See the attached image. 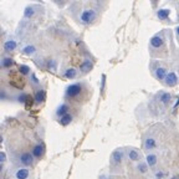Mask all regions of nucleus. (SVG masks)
<instances>
[{
  "mask_svg": "<svg viewBox=\"0 0 179 179\" xmlns=\"http://www.w3.org/2000/svg\"><path fill=\"white\" fill-rule=\"evenodd\" d=\"M97 19V9L92 6H85L82 10H80L78 14V22L82 25H90Z\"/></svg>",
  "mask_w": 179,
  "mask_h": 179,
  "instance_id": "f257e3e1",
  "label": "nucleus"
},
{
  "mask_svg": "<svg viewBox=\"0 0 179 179\" xmlns=\"http://www.w3.org/2000/svg\"><path fill=\"white\" fill-rule=\"evenodd\" d=\"M83 92V83L82 82H75L67 86L65 91V98L70 101H76L81 97Z\"/></svg>",
  "mask_w": 179,
  "mask_h": 179,
  "instance_id": "f03ea898",
  "label": "nucleus"
},
{
  "mask_svg": "<svg viewBox=\"0 0 179 179\" xmlns=\"http://www.w3.org/2000/svg\"><path fill=\"white\" fill-rule=\"evenodd\" d=\"M149 47H151L152 52H157L159 50H162L165 54V39L163 34H157L154 35L151 41H149Z\"/></svg>",
  "mask_w": 179,
  "mask_h": 179,
  "instance_id": "7ed1b4c3",
  "label": "nucleus"
},
{
  "mask_svg": "<svg viewBox=\"0 0 179 179\" xmlns=\"http://www.w3.org/2000/svg\"><path fill=\"white\" fill-rule=\"evenodd\" d=\"M126 157V151L123 148H117L114 151L111 153V157H109V164L111 167L113 168H117L122 164L123 159Z\"/></svg>",
  "mask_w": 179,
  "mask_h": 179,
  "instance_id": "20e7f679",
  "label": "nucleus"
},
{
  "mask_svg": "<svg viewBox=\"0 0 179 179\" xmlns=\"http://www.w3.org/2000/svg\"><path fill=\"white\" fill-rule=\"evenodd\" d=\"M19 163L25 167V168H29L34 163V156L30 153V152H22L20 156H19Z\"/></svg>",
  "mask_w": 179,
  "mask_h": 179,
  "instance_id": "39448f33",
  "label": "nucleus"
},
{
  "mask_svg": "<svg viewBox=\"0 0 179 179\" xmlns=\"http://www.w3.org/2000/svg\"><path fill=\"white\" fill-rule=\"evenodd\" d=\"M168 70H167V67L165 66H157V67H154V70H153V75H154V77L158 80V81H163L164 82V80H165V77H167V75H168Z\"/></svg>",
  "mask_w": 179,
  "mask_h": 179,
  "instance_id": "423d86ee",
  "label": "nucleus"
},
{
  "mask_svg": "<svg viewBox=\"0 0 179 179\" xmlns=\"http://www.w3.org/2000/svg\"><path fill=\"white\" fill-rule=\"evenodd\" d=\"M92 69H93V62H92L91 58H85L80 65V72L83 74V75L88 74Z\"/></svg>",
  "mask_w": 179,
  "mask_h": 179,
  "instance_id": "0eeeda50",
  "label": "nucleus"
},
{
  "mask_svg": "<svg viewBox=\"0 0 179 179\" xmlns=\"http://www.w3.org/2000/svg\"><path fill=\"white\" fill-rule=\"evenodd\" d=\"M126 156L128 157V159L129 161H132V162H141L142 159V156H141V153L137 151L136 148H128L127 151H126Z\"/></svg>",
  "mask_w": 179,
  "mask_h": 179,
  "instance_id": "6e6552de",
  "label": "nucleus"
},
{
  "mask_svg": "<svg viewBox=\"0 0 179 179\" xmlns=\"http://www.w3.org/2000/svg\"><path fill=\"white\" fill-rule=\"evenodd\" d=\"M178 81H179V80H178L177 74H175L174 71H170V72H168L165 80H164V85L168 86V87H174V86L178 85Z\"/></svg>",
  "mask_w": 179,
  "mask_h": 179,
  "instance_id": "1a4fd4ad",
  "label": "nucleus"
},
{
  "mask_svg": "<svg viewBox=\"0 0 179 179\" xmlns=\"http://www.w3.org/2000/svg\"><path fill=\"white\" fill-rule=\"evenodd\" d=\"M44 153H45V145H44V143H36L34 147H33V149H31V154L34 156V158H41L42 156H44Z\"/></svg>",
  "mask_w": 179,
  "mask_h": 179,
  "instance_id": "9d476101",
  "label": "nucleus"
},
{
  "mask_svg": "<svg viewBox=\"0 0 179 179\" xmlns=\"http://www.w3.org/2000/svg\"><path fill=\"white\" fill-rule=\"evenodd\" d=\"M157 97H158V101H159L163 106H168V105H170L172 101H173V95L169 93V92H159Z\"/></svg>",
  "mask_w": 179,
  "mask_h": 179,
  "instance_id": "9b49d317",
  "label": "nucleus"
},
{
  "mask_svg": "<svg viewBox=\"0 0 179 179\" xmlns=\"http://www.w3.org/2000/svg\"><path fill=\"white\" fill-rule=\"evenodd\" d=\"M15 179H29L30 178V169L25 167H20L14 173Z\"/></svg>",
  "mask_w": 179,
  "mask_h": 179,
  "instance_id": "f8f14e48",
  "label": "nucleus"
},
{
  "mask_svg": "<svg viewBox=\"0 0 179 179\" xmlns=\"http://www.w3.org/2000/svg\"><path fill=\"white\" fill-rule=\"evenodd\" d=\"M18 47V42L14 40V39H8L4 41V45H3V49L5 52H13L15 51Z\"/></svg>",
  "mask_w": 179,
  "mask_h": 179,
  "instance_id": "ddd939ff",
  "label": "nucleus"
},
{
  "mask_svg": "<svg viewBox=\"0 0 179 179\" xmlns=\"http://www.w3.org/2000/svg\"><path fill=\"white\" fill-rule=\"evenodd\" d=\"M78 75V71L75 69V67H66L64 71H62V76L67 80H74L76 78Z\"/></svg>",
  "mask_w": 179,
  "mask_h": 179,
  "instance_id": "4468645a",
  "label": "nucleus"
},
{
  "mask_svg": "<svg viewBox=\"0 0 179 179\" xmlns=\"http://www.w3.org/2000/svg\"><path fill=\"white\" fill-rule=\"evenodd\" d=\"M143 147L147 151H152L157 147V139L154 137H147L144 139V143H143Z\"/></svg>",
  "mask_w": 179,
  "mask_h": 179,
  "instance_id": "2eb2a0df",
  "label": "nucleus"
},
{
  "mask_svg": "<svg viewBox=\"0 0 179 179\" xmlns=\"http://www.w3.org/2000/svg\"><path fill=\"white\" fill-rule=\"evenodd\" d=\"M70 111V106L67 105V103H61L57 108H56V111H55V114H56V117H62V116H65V114H67V113H70L69 112Z\"/></svg>",
  "mask_w": 179,
  "mask_h": 179,
  "instance_id": "dca6fc26",
  "label": "nucleus"
},
{
  "mask_svg": "<svg viewBox=\"0 0 179 179\" xmlns=\"http://www.w3.org/2000/svg\"><path fill=\"white\" fill-rule=\"evenodd\" d=\"M14 64H15L14 58H11V57H9V56H3V57H2V62H0V65H2V69H3V70H8V69L13 67Z\"/></svg>",
  "mask_w": 179,
  "mask_h": 179,
  "instance_id": "f3484780",
  "label": "nucleus"
},
{
  "mask_svg": "<svg viewBox=\"0 0 179 179\" xmlns=\"http://www.w3.org/2000/svg\"><path fill=\"white\" fill-rule=\"evenodd\" d=\"M145 162H147V164H148L149 168H154V167L157 165V163H158V157H157V154H154V153L147 154Z\"/></svg>",
  "mask_w": 179,
  "mask_h": 179,
  "instance_id": "a211bd4d",
  "label": "nucleus"
},
{
  "mask_svg": "<svg viewBox=\"0 0 179 179\" xmlns=\"http://www.w3.org/2000/svg\"><path fill=\"white\" fill-rule=\"evenodd\" d=\"M72 119H74V116L71 113H67V114H65V116L58 118V123L61 125V126H69L72 122Z\"/></svg>",
  "mask_w": 179,
  "mask_h": 179,
  "instance_id": "6ab92c4d",
  "label": "nucleus"
},
{
  "mask_svg": "<svg viewBox=\"0 0 179 179\" xmlns=\"http://www.w3.org/2000/svg\"><path fill=\"white\" fill-rule=\"evenodd\" d=\"M169 15H170V10L169 9H159L157 11V18L162 21H165L169 19Z\"/></svg>",
  "mask_w": 179,
  "mask_h": 179,
  "instance_id": "aec40b11",
  "label": "nucleus"
},
{
  "mask_svg": "<svg viewBox=\"0 0 179 179\" xmlns=\"http://www.w3.org/2000/svg\"><path fill=\"white\" fill-rule=\"evenodd\" d=\"M35 10H36V6H35V5H29V6L25 9L24 18H25V19H31V18L35 15Z\"/></svg>",
  "mask_w": 179,
  "mask_h": 179,
  "instance_id": "412c9836",
  "label": "nucleus"
},
{
  "mask_svg": "<svg viewBox=\"0 0 179 179\" xmlns=\"http://www.w3.org/2000/svg\"><path fill=\"white\" fill-rule=\"evenodd\" d=\"M45 100V91L42 88H39L35 91V102L36 103H41Z\"/></svg>",
  "mask_w": 179,
  "mask_h": 179,
  "instance_id": "4be33fe9",
  "label": "nucleus"
},
{
  "mask_svg": "<svg viewBox=\"0 0 179 179\" xmlns=\"http://www.w3.org/2000/svg\"><path fill=\"white\" fill-rule=\"evenodd\" d=\"M136 168H137V170H138L139 173H142V174H145V173L148 172V169H149V167H148L147 162H143V161L138 162V163H137V165H136Z\"/></svg>",
  "mask_w": 179,
  "mask_h": 179,
  "instance_id": "5701e85b",
  "label": "nucleus"
},
{
  "mask_svg": "<svg viewBox=\"0 0 179 179\" xmlns=\"http://www.w3.org/2000/svg\"><path fill=\"white\" fill-rule=\"evenodd\" d=\"M21 52H22V54H25V55H33V54H35V52H36V49H35V46H34V45H26V46H24V47H22Z\"/></svg>",
  "mask_w": 179,
  "mask_h": 179,
  "instance_id": "b1692460",
  "label": "nucleus"
},
{
  "mask_svg": "<svg viewBox=\"0 0 179 179\" xmlns=\"http://www.w3.org/2000/svg\"><path fill=\"white\" fill-rule=\"evenodd\" d=\"M19 72L22 75V76H30L31 75V70L27 65H20L19 66Z\"/></svg>",
  "mask_w": 179,
  "mask_h": 179,
  "instance_id": "393cba45",
  "label": "nucleus"
},
{
  "mask_svg": "<svg viewBox=\"0 0 179 179\" xmlns=\"http://www.w3.org/2000/svg\"><path fill=\"white\" fill-rule=\"evenodd\" d=\"M46 69L47 70H51V71H56L57 64H56L55 60H49V61H46Z\"/></svg>",
  "mask_w": 179,
  "mask_h": 179,
  "instance_id": "a878e982",
  "label": "nucleus"
},
{
  "mask_svg": "<svg viewBox=\"0 0 179 179\" xmlns=\"http://www.w3.org/2000/svg\"><path fill=\"white\" fill-rule=\"evenodd\" d=\"M27 100H29V96H27L26 93H24V92H21V93L19 95V97H18V101H19L20 103H25Z\"/></svg>",
  "mask_w": 179,
  "mask_h": 179,
  "instance_id": "bb28decb",
  "label": "nucleus"
},
{
  "mask_svg": "<svg viewBox=\"0 0 179 179\" xmlns=\"http://www.w3.org/2000/svg\"><path fill=\"white\" fill-rule=\"evenodd\" d=\"M30 78H31V81H33V85H35V86H38V85L40 83V81L38 80V77L35 76V74H31V75H30Z\"/></svg>",
  "mask_w": 179,
  "mask_h": 179,
  "instance_id": "cd10ccee",
  "label": "nucleus"
},
{
  "mask_svg": "<svg viewBox=\"0 0 179 179\" xmlns=\"http://www.w3.org/2000/svg\"><path fill=\"white\" fill-rule=\"evenodd\" d=\"M156 178L157 179H163L164 178V172L163 170H156Z\"/></svg>",
  "mask_w": 179,
  "mask_h": 179,
  "instance_id": "c85d7f7f",
  "label": "nucleus"
},
{
  "mask_svg": "<svg viewBox=\"0 0 179 179\" xmlns=\"http://www.w3.org/2000/svg\"><path fill=\"white\" fill-rule=\"evenodd\" d=\"M0 162H2V167L5 164V162H6V154H5V152H2V154H0Z\"/></svg>",
  "mask_w": 179,
  "mask_h": 179,
  "instance_id": "c756f323",
  "label": "nucleus"
},
{
  "mask_svg": "<svg viewBox=\"0 0 179 179\" xmlns=\"http://www.w3.org/2000/svg\"><path fill=\"white\" fill-rule=\"evenodd\" d=\"M175 33H177V38H178V40H179V26H177V29H175Z\"/></svg>",
  "mask_w": 179,
  "mask_h": 179,
  "instance_id": "7c9ffc66",
  "label": "nucleus"
},
{
  "mask_svg": "<svg viewBox=\"0 0 179 179\" xmlns=\"http://www.w3.org/2000/svg\"><path fill=\"white\" fill-rule=\"evenodd\" d=\"M170 179H179V175H177V177H172Z\"/></svg>",
  "mask_w": 179,
  "mask_h": 179,
  "instance_id": "2f4dec72",
  "label": "nucleus"
}]
</instances>
